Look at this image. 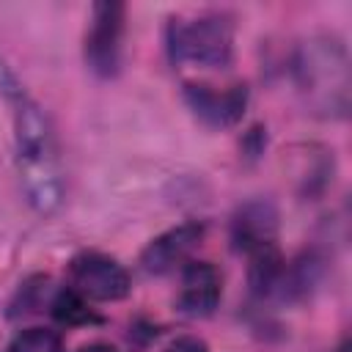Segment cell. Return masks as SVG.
Instances as JSON below:
<instances>
[{
	"label": "cell",
	"mask_w": 352,
	"mask_h": 352,
	"mask_svg": "<svg viewBox=\"0 0 352 352\" xmlns=\"http://www.w3.org/2000/svg\"><path fill=\"white\" fill-rule=\"evenodd\" d=\"M223 294V278L214 264L209 261H190L182 272V292H179V311L184 316H209Z\"/></svg>",
	"instance_id": "cell-8"
},
{
	"label": "cell",
	"mask_w": 352,
	"mask_h": 352,
	"mask_svg": "<svg viewBox=\"0 0 352 352\" xmlns=\"http://www.w3.org/2000/svg\"><path fill=\"white\" fill-rule=\"evenodd\" d=\"M52 316H55V322H60V324H66V327L88 324V322H96V319H99V316L88 308V300L80 297V294L72 292V289H63V292L55 294V300H52Z\"/></svg>",
	"instance_id": "cell-11"
},
{
	"label": "cell",
	"mask_w": 352,
	"mask_h": 352,
	"mask_svg": "<svg viewBox=\"0 0 352 352\" xmlns=\"http://www.w3.org/2000/svg\"><path fill=\"white\" fill-rule=\"evenodd\" d=\"M275 236H278V209L270 201H248L231 220L234 248L248 256L275 245Z\"/></svg>",
	"instance_id": "cell-9"
},
{
	"label": "cell",
	"mask_w": 352,
	"mask_h": 352,
	"mask_svg": "<svg viewBox=\"0 0 352 352\" xmlns=\"http://www.w3.org/2000/svg\"><path fill=\"white\" fill-rule=\"evenodd\" d=\"M204 239V223H195V220H187V223H179L168 231H162L160 236H154L143 256H140V264L146 272H154V275H162L168 270H173L176 264L187 261L190 253L201 245Z\"/></svg>",
	"instance_id": "cell-7"
},
{
	"label": "cell",
	"mask_w": 352,
	"mask_h": 352,
	"mask_svg": "<svg viewBox=\"0 0 352 352\" xmlns=\"http://www.w3.org/2000/svg\"><path fill=\"white\" fill-rule=\"evenodd\" d=\"M124 41V6L116 0L96 3L85 33V63L99 77H113L121 63Z\"/></svg>",
	"instance_id": "cell-5"
},
{
	"label": "cell",
	"mask_w": 352,
	"mask_h": 352,
	"mask_svg": "<svg viewBox=\"0 0 352 352\" xmlns=\"http://www.w3.org/2000/svg\"><path fill=\"white\" fill-rule=\"evenodd\" d=\"M8 352H63V341L50 327H28L14 336Z\"/></svg>",
	"instance_id": "cell-12"
},
{
	"label": "cell",
	"mask_w": 352,
	"mask_h": 352,
	"mask_svg": "<svg viewBox=\"0 0 352 352\" xmlns=\"http://www.w3.org/2000/svg\"><path fill=\"white\" fill-rule=\"evenodd\" d=\"M297 88L319 116H346L349 110V58L341 41L316 36L305 41L294 60Z\"/></svg>",
	"instance_id": "cell-2"
},
{
	"label": "cell",
	"mask_w": 352,
	"mask_h": 352,
	"mask_svg": "<svg viewBox=\"0 0 352 352\" xmlns=\"http://www.w3.org/2000/svg\"><path fill=\"white\" fill-rule=\"evenodd\" d=\"M165 352H209V346L198 336H179L165 346Z\"/></svg>",
	"instance_id": "cell-13"
},
{
	"label": "cell",
	"mask_w": 352,
	"mask_h": 352,
	"mask_svg": "<svg viewBox=\"0 0 352 352\" xmlns=\"http://www.w3.org/2000/svg\"><path fill=\"white\" fill-rule=\"evenodd\" d=\"M66 280H69V289L77 292L80 297L99 300V302L124 300L132 289V280L124 264L96 250L77 253L66 267Z\"/></svg>",
	"instance_id": "cell-4"
},
{
	"label": "cell",
	"mask_w": 352,
	"mask_h": 352,
	"mask_svg": "<svg viewBox=\"0 0 352 352\" xmlns=\"http://www.w3.org/2000/svg\"><path fill=\"white\" fill-rule=\"evenodd\" d=\"M16 165L28 201L38 212H52L63 195L58 146L47 116L25 96L16 99Z\"/></svg>",
	"instance_id": "cell-1"
},
{
	"label": "cell",
	"mask_w": 352,
	"mask_h": 352,
	"mask_svg": "<svg viewBox=\"0 0 352 352\" xmlns=\"http://www.w3.org/2000/svg\"><path fill=\"white\" fill-rule=\"evenodd\" d=\"M168 52L173 63L201 69H223L234 52V25L226 14H201L192 19H170Z\"/></svg>",
	"instance_id": "cell-3"
},
{
	"label": "cell",
	"mask_w": 352,
	"mask_h": 352,
	"mask_svg": "<svg viewBox=\"0 0 352 352\" xmlns=\"http://www.w3.org/2000/svg\"><path fill=\"white\" fill-rule=\"evenodd\" d=\"M0 94L8 96V99H22V96H25L22 88H19V82H16V77L6 69L3 60H0Z\"/></svg>",
	"instance_id": "cell-14"
},
{
	"label": "cell",
	"mask_w": 352,
	"mask_h": 352,
	"mask_svg": "<svg viewBox=\"0 0 352 352\" xmlns=\"http://www.w3.org/2000/svg\"><path fill=\"white\" fill-rule=\"evenodd\" d=\"M250 258V270H248V280L253 286L256 294H272L280 289L283 283V272H286V261L280 256V250L275 245L261 248L256 253L248 256Z\"/></svg>",
	"instance_id": "cell-10"
},
{
	"label": "cell",
	"mask_w": 352,
	"mask_h": 352,
	"mask_svg": "<svg viewBox=\"0 0 352 352\" xmlns=\"http://www.w3.org/2000/svg\"><path fill=\"white\" fill-rule=\"evenodd\" d=\"M336 352H349V344H346V341H344V344H341V346H338V349H336Z\"/></svg>",
	"instance_id": "cell-16"
},
{
	"label": "cell",
	"mask_w": 352,
	"mask_h": 352,
	"mask_svg": "<svg viewBox=\"0 0 352 352\" xmlns=\"http://www.w3.org/2000/svg\"><path fill=\"white\" fill-rule=\"evenodd\" d=\"M74 352H118L113 344H104V341H94V344H82L80 349H74Z\"/></svg>",
	"instance_id": "cell-15"
},
{
	"label": "cell",
	"mask_w": 352,
	"mask_h": 352,
	"mask_svg": "<svg viewBox=\"0 0 352 352\" xmlns=\"http://www.w3.org/2000/svg\"><path fill=\"white\" fill-rule=\"evenodd\" d=\"M184 99L192 113L209 126H234L248 104V88L242 82L217 88L209 82H187Z\"/></svg>",
	"instance_id": "cell-6"
}]
</instances>
